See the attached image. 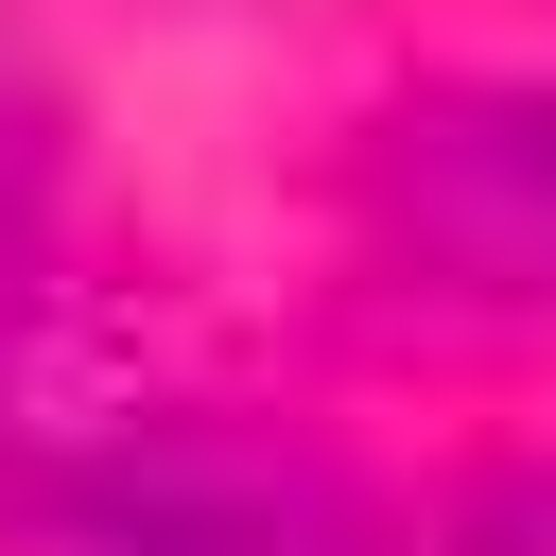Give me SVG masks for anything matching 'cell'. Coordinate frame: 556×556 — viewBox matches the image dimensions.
<instances>
[{"instance_id":"6da1fadb","label":"cell","mask_w":556,"mask_h":556,"mask_svg":"<svg viewBox=\"0 0 556 556\" xmlns=\"http://www.w3.org/2000/svg\"><path fill=\"white\" fill-rule=\"evenodd\" d=\"M35 521L70 556H400V521L330 452L261 434V417H191V400H156L122 452H87Z\"/></svg>"},{"instance_id":"7a4b0ae2","label":"cell","mask_w":556,"mask_h":556,"mask_svg":"<svg viewBox=\"0 0 556 556\" xmlns=\"http://www.w3.org/2000/svg\"><path fill=\"white\" fill-rule=\"evenodd\" d=\"M365 226L486 313H556V87H434L365 139Z\"/></svg>"},{"instance_id":"3957f363","label":"cell","mask_w":556,"mask_h":556,"mask_svg":"<svg viewBox=\"0 0 556 556\" xmlns=\"http://www.w3.org/2000/svg\"><path fill=\"white\" fill-rule=\"evenodd\" d=\"M156 417V365H139V330L87 295V278H52V261H0V504L35 521L87 452H122Z\"/></svg>"}]
</instances>
